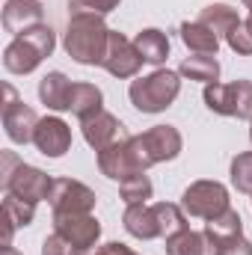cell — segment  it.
Returning a JSON list of instances; mask_svg holds the SVG:
<instances>
[{"label":"cell","mask_w":252,"mask_h":255,"mask_svg":"<svg viewBox=\"0 0 252 255\" xmlns=\"http://www.w3.org/2000/svg\"><path fill=\"white\" fill-rule=\"evenodd\" d=\"M107 39H110V27L104 24V18H98V15H71L63 48L74 63L101 65L104 54H107Z\"/></svg>","instance_id":"1"},{"label":"cell","mask_w":252,"mask_h":255,"mask_svg":"<svg viewBox=\"0 0 252 255\" xmlns=\"http://www.w3.org/2000/svg\"><path fill=\"white\" fill-rule=\"evenodd\" d=\"M54 48H57L54 30H51L48 24H39V27H33V30L15 36V39L6 45V51H3V65H6L9 74H30V71H36V68L42 65V60H48V57L54 54Z\"/></svg>","instance_id":"2"},{"label":"cell","mask_w":252,"mask_h":255,"mask_svg":"<svg viewBox=\"0 0 252 255\" xmlns=\"http://www.w3.org/2000/svg\"><path fill=\"white\" fill-rule=\"evenodd\" d=\"M0 184L3 190L18 196V199H27V202H42L51 196L54 187V178L30 163H24L15 151H3L0 154Z\"/></svg>","instance_id":"3"},{"label":"cell","mask_w":252,"mask_h":255,"mask_svg":"<svg viewBox=\"0 0 252 255\" xmlns=\"http://www.w3.org/2000/svg\"><path fill=\"white\" fill-rule=\"evenodd\" d=\"M181 92V74L169 68H154L145 77L130 80L127 98L139 113H163Z\"/></svg>","instance_id":"4"},{"label":"cell","mask_w":252,"mask_h":255,"mask_svg":"<svg viewBox=\"0 0 252 255\" xmlns=\"http://www.w3.org/2000/svg\"><path fill=\"white\" fill-rule=\"evenodd\" d=\"M130 142V154H133V163L139 172L151 169L154 163H166V160H175L184 148V139H181V130L175 125H154L148 128L145 133H136L127 139Z\"/></svg>","instance_id":"5"},{"label":"cell","mask_w":252,"mask_h":255,"mask_svg":"<svg viewBox=\"0 0 252 255\" xmlns=\"http://www.w3.org/2000/svg\"><path fill=\"white\" fill-rule=\"evenodd\" d=\"M181 208L187 211L190 217L211 220V217H217V214L232 208L229 205V190L220 181H208V178L193 181L187 190L181 193Z\"/></svg>","instance_id":"6"},{"label":"cell","mask_w":252,"mask_h":255,"mask_svg":"<svg viewBox=\"0 0 252 255\" xmlns=\"http://www.w3.org/2000/svg\"><path fill=\"white\" fill-rule=\"evenodd\" d=\"M142 57H139V51H136V45L122 36V33H116V30H110V39H107V54H104V60H101V68L104 71H110L113 77H119V80H127V77H136V71L142 68Z\"/></svg>","instance_id":"7"},{"label":"cell","mask_w":252,"mask_h":255,"mask_svg":"<svg viewBox=\"0 0 252 255\" xmlns=\"http://www.w3.org/2000/svg\"><path fill=\"white\" fill-rule=\"evenodd\" d=\"M54 214H92L95 208V193L83 181L74 178H54V187L48 196Z\"/></svg>","instance_id":"8"},{"label":"cell","mask_w":252,"mask_h":255,"mask_svg":"<svg viewBox=\"0 0 252 255\" xmlns=\"http://www.w3.org/2000/svg\"><path fill=\"white\" fill-rule=\"evenodd\" d=\"M54 232H60L74 250L89 253L101 238V223L92 214H54Z\"/></svg>","instance_id":"9"},{"label":"cell","mask_w":252,"mask_h":255,"mask_svg":"<svg viewBox=\"0 0 252 255\" xmlns=\"http://www.w3.org/2000/svg\"><path fill=\"white\" fill-rule=\"evenodd\" d=\"M33 145L45 154V157H63L71 148V128L65 125L60 116H45L39 119L36 133H33Z\"/></svg>","instance_id":"10"},{"label":"cell","mask_w":252,"mask_h":255,"mask_svg":"<svg viewBox=\"0 0 252 255\" xmlns=\"http://www.w3.org/2000/svg\"><path fill=\"white\" fill-rule=\"evenodd\" d=\"M80 130H83L86 145L95 148V151H104L107 145H113L116 139L125 136V133H122V122H119L113 113H107V110H98V113L80 119Z\"/></svg>","instance_id":"11"},{"label":"cell","mask_w":252,"mask_h":255,"mask_svg":"<svg viewBox=\"0 0 252 255\" xmlns=\"http://www.w3.org/2000/svg\"><path fill=\"white\" fill-rule=\"evenodd\" d=\"M130 136H122L116 139L113 145H107L104 151H98V169L104 178L110 181H125L130 175H136V163H133V154H130Z\"/></svg>","instance_id":"12"},{"label":"cell","mask_w":252,"mask_h":255,"mask_svg":"<svg viewBox=\"0 0 252 255\" xmlns=\"http://www.w3.org/2000/svg\"><path fill=\"white\" fill-rule=\"evenodd\" d=\"M45 24V6L42 0H6L3 6V27L12 36H21L33 27Z\"/></svg>","instance_id":"13"},{"label":"cell","mask_w":252,"mask_h":255,"mask_svg":"<svg viewBox=\"0 0 252 255\" xmlns=\"http://www.w3.org/2000/svg\"><path fill=\"white\" fill-rule=\"evenodd\" d=\"M36 125H39V116L33 107H27L24 101L12 104L3 110V128H6V136L15 142V145H27L33 142V133H36Z\"/></svg>","instance_id":"14"},{"label":"cell","mask_w":252,"mask_h":255,"mask_svg":"<svg viewBox=\"0 0 252 255\" xmlns=\"http://www.w3.org/2000/svg\"><path fill=\"white\" fill-rule=\"evenodd\" d=\"M122 226H125L127 235L136 238V241H154V238H160L157 214H154V205H148V202L127 205L125 214H122Z\"/></svg>","instance_id":"15"},{"label":"cell","mask_w":252,"mask_h":255,"mask_svg":"<svg viewBox=\"0 0 252 255\" xmlns=\"http://www.w3.org/2000/svg\"><path fill=\"white\" fill-rule=\"evenodd\" d=\"M33 217H36V202H27V199H18V196L6 193L3 196V247H9L15 229L30 226Z\"/></svg>","instance_id":"16"},{"label":"cell","mask_w":252,"mask_h":255,"mask_svg":"<svg viewBox=\"0 0 252 255\" xmlns=\"http://www.w3.org/2000/svg\"><path fill=\"white\" fill-rule=\"evenodd\" d=\"M68 95H71V80L63 71H48L39 80V98L48 110H54V113L68 110Z\"/></svg>","instance_id":"17"},{"label":"cell","mask_w":252,"mask_h":255,"mask_svg":"<svg viewBox=\"0 0 252 255\" xmlns=\"http://www.w3.org/2000/svg\"><path fill=\"white\" fill-rule=\"evenodd\" d=\"M133 45H136L139 57L148 65H157V68H160V65L169 60V39H166V33H160V30H154V27L139 30L136 39H133Z\"/></svg>","instance_id":"18"},{"label":"cell","mask_w":252,"mask_h":255,"mask_svg":"<svg viewBox=\"0 0 252 255\" xmlns=\"http://www.w3.org/2000/svg\"><path fill=\"white\" fill-rule=\"evenodd\" d=\"M166 255H217V247L208 241L205 232L184 229V232L166 238Z\"/></svg>","instance_id":"19"},{"label":"cell","mask_w":252,"mask_h":255,"mask_svg":"<svg viewBox=\"0 0 252 255\" xmlns=\"http://www.w3.org/2000/svg\"><path fill=\"white\" fill-rule=\"evenodd\" d=\"M101 104H104V95H101V89H98L95 83H83V80H80V83H71L68 110H71L77 119H86V116L104 110Z\"/></svg>","instance_id":"20"},{"label":"cell","mask_w":252,"mask_h":255,"mask_svg":"<svg viewBox=\"0 0 252 255\" xmlns=\"http://www.w3.org/2000/svg\"><path fill=\"white\" fill-rule=\"evenodd\" d=\"M202 232L208 235V241H211L214 247H220L223 241H232V238L244 235V220H241V214H238L235 208H229V211H223V214L211 217V220L205 223V229H202Z\"/></svg>","instance_id":"21"},{"label":"cell","mask_w":252,"mask_h":255,"mask_svg":"<svg viewBox=\"0 0 252 255\" xmlns=\"http://www.w3.org/2000/svg\"><path fill=\"white\" fill-rule=\"evenodd\" d=\"M199 24H205L217 39H226V36L241 24V18H238V12H235L232 6H226V3H211V6L202 9Z\"/></svg>","instance_id":"22"},{"label":"cell","mask_w":252,"mask_h":255,"mask_svg":"<svg viewBox=\"0 0 252 255\" xmlns=\"http://www.w3.org/2000/svg\"><path fill=\"white\" fill-rule=\"evenodd\" d=\"M181 42L187 45L193 54H211V57H217V51H220V39L205 24H199V21H184L181 24Z\"/></svg>","instance_id":"23"},{"label":"cell","mask_w":252,"mask_h":255,"mask_svg":"<svg viewBox=\"0 0 252 255\" xmlns=\"http://www.w3.org/2000/svg\"><path fill=\"white\" fill-rule=\"evenodd\" d=\"M178 74L181 77H190V80H199V83H217L220 80V63H217V57H211V54H193L187 57L184 63L178 65Z\"/></svg>","instance_id":"24"},{"label":"cell","mask_w":252,"mask_h":255,"mask_svg":"<svg viewBox=\"0 0 252 255\" xmlns=\"http://www.w3.org/2000/svg\"><path fill=\"white\" fill-rule=\"evenodd\" d=\"M154 214H157L160 238H172L187 229V211L175 202H154Z\"/></svg>","instance_id":"25"},{"label":"cell","mask_w":252,"mask_h":255,"mask_svg":"<svg viewBox=\"0 0 252 255\" xmlns=\"http://www.w3.org/2000/svg\"><path fill=\"white\" fill-rule=\"evenodd\" d=\"M202 98H205V107L211 110V113H217V116H235V95H232V83H208L205 86V92H202Z\"/></svg>","instance_id":"26"},{"label":"cell","mask_w":252,"mask_h":255,"mask_svg":"<svg viewBox=\"0 0 252 255\" xmlns=\"http://www.w3.org/2000/svg\"><path fill=\"white\" fill-rule=\"evenodd\" d=\"M119 193L125 199V205H139V202H148L151 193H154V184L145 172H136L125 181H119Z\"/></svg>","instance_id":"27"},{"label":"cell","mask_w":252,"mask_h":255,"mask_svg":"<svg viewBox=\"0 0 252 255\" xmlns=\"http://www.w3.org/2000/svg\"><path fill=\"white\" fill-rule=\"evenodd\" d=\"M232 184L238 193L252 196V151H244L232 160Z\"/></svg>","instance_id":"28"},{"label":"cell","mask_w":252,"mask_h":255,"mask_svg":"<svg viewBox=\"0 0 252 255\" xmlns=\"http://www.w3.org/2000/svg\"><path fill=\"white\" fill-rule=\"evenodd\" d=\"M226 45H229L235 54H241V57H252V18L241 21V24L226 36Z\"/></svg>","instance_id":"29"},{"label":"cell","mask_w":252,"mask_h":255,"mask_svg":"<svg viewBox=\"0 0 252 255\" xmlns=\"http://www.w3.org/2000/svg\"><path fill=\"white\" fill-rule=\"evenodd\" d=\"M119 3L122 0H68V9H71V15H98V18H104L113 9H119Z\"/></svg>","instance_id":"30"},{"label":"cell","mask_w":252,"mask_h":255,"mask_svg":"<svg viewBox=\"0 0 252 255\" xmlns=\"http://www.w3.org/2000/svg\"><path fill=\"white\" fill-rule=\"evenodd\" d=\"M232 95H235V116L252 122V80H235Z\"/></svg>","instance_id":"31"},{"label":"cell","mask_w":252,"mask_h":255,"mask_svg":"<svg viewBox=\"0 0 252 255\" xmlns=\"http://www.w3.org/2000/svg\"><path fill=\"white\" fill-rule=\"evenodd\" d=\"M42 255H80V250H74L60 232H54L42 241Z\"/></svg>","instance_id":"32"},{"label":"cell","mask_w":252,"mask_h":255,"mask_svg":"<svg viewBox=\"0 0 252 255\" xmlns=\"http://www.w3.org/2000/svg\"><path fill=\"white\" fill-rule=\"evenodd\" d=\"M217 255H252V244L244 235H238V238H232V241H223V244L217 247Z\"/></svg>","instance_id":"33"},{"label":"cell","mask_w":252,"mask_h":255,"mask_svg":"<svg viewBox=\"0 0 252 255\" xmlns=\"http://www.w3.org/2000/svg\"><path fill=\"white\" fill-rule=\"evenodd\" d=\"M80 255H139V253H133L130 247L119 244V241H110V244H104L98 250H89V253H80Z\"/></svg>","instance_id":"34"},{"label":"cell","mask_w":252,"mask_h":255,"mask_svg":"<svg viewBox=\"0 0 252 255\" xmlns=\"http://www.w3.org/2000/svg\"><path fill=\"white\" fill-rule=\"evenodd\" d=\"M12 104H18V92H15L12 83H3V110L12 107Z\"/></svg>","instance_id":"35"},{"label":"cell","mask_w":252,"mask_h":255,"mask_svg":"<svg viewBox=\"0 0 252 255\" xmlns=\"http://www.w3.org/2000/svg\"><path fill=\"white\" fill-rule=\"evenodd\" d=\"M0 255H24V253H18V250L9 244V247H3V250H0Z\"/></svg>","instance_id":"36"},{"label":"cell","mask_w":252,"mask_h":255,"mask_svg":"<svg viewBox=\"0 0 252 255\" xmlns=\"http://www.w3.org/2000/svg\"><path fill=\"white\" fill-rule=\"evenodd\" d=\"M241 3H244V6H247V9L252 12V0H241Z\"/></svg>","instance_id":"37"},{"label":"cell","mask_w":252,"mask_h":255,"mask_svg":"<svg viewBox=\"0 0 252 255\" xmlns=\"http://www.w3.org/2000/svg\"><path fill=\"white\" fill-rule=\"evenodd\" d=\"M250 142H252V122H250Z\"/></svg>","instance_id":"38"},{"label":"cell","mask_w":252,"mask_h":255,"mask_svg":"<svg viewBox=\"0 0 252 255\" xmlns=\"http://www.w3.org/2000/svg\"><path fill=\"white\" fill-rule=\"evenodd\" d=\"M250 18H252V12H250Z\"/></svg>","instance_id":"39"}]
</instances>
